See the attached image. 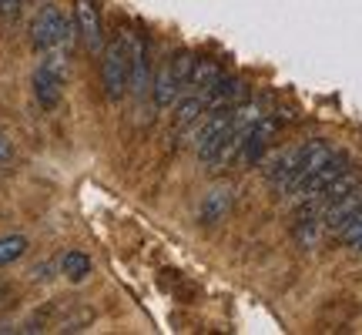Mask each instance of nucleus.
I'll return each mask as SVG.
<instances>
[{
    "label": "nucleus",
    "instance_id": "1",
    "mask_svg": "<svg viewBox=\"0 0 362 335\" xmlns=\"http://www.w3.org/2000/svg\"><path fill=\"white\" fill-rule=\"evenodd\" d=\"M131 30L117 34L111 44H104L101 51V88L107 101H121L128 94L131 81Z\"/></svg>",
    "mask_w": 362,
    "mask_h": 335
},
{
    "label": "nucleus",
    "instance_id": "2",
    "mask_svg": "<svg viewBox=\"0 0 362 335\" xmlns=\"http://www.w3.org/2000/svg\"><path fill=\"white\" fill-rule=\"evenodd\" d=\"M78 37V27L71 17L57 11L54 4H44L30 24V44L37 47L40 54L44 51H71V44Z\"/></svg>",
    "mask_w": 362,
    "mask_h": 335
},
{
    "label": "nucleus",
    "instance_id": "3",
    "mask_svg": "<svg viewBox=\"0 0 362 335\" xmlns=\"http://www.w3.org/2000/svg\"><path fill=\"white\" fill-rule=\"evenodd\" d=\"M192 67H194V54L192 51H175L168 64L151 78V90H148V94H151V101H155L158 111L171 107V104L185 94L188 78H192Z\"/></svg>",
    "mask_w": 362,
    "mask_h": 335
},
{
    "label": "nucleus",
    "instance_id": "4",
    "mask_svg": "<svg viewBox=\"0 0 362 335\" xmlns=\"http://www.w3.org/2000/svg\"><path fill=\"white\" fill-rule=\"evenodd\" d=\"M64 78H67V54L64 51H44V57L34 67V78H30V88H34V101L44 107V111H54L61 98H64Z\"/></svg>",
    "mask_w": 362,
    "mask_h": 335
},
{
    "label": "nucleus",
    "instance_id": "5",
    "mask_svg": "<svg viewBox=\"0 0 362 335\" xmlns=\"http://www.w3.org/2000/svg\"><path fill=\"white\" fill-rule=\"evenodd\" d=\"M346 168H349V155L336 151V155L329 158V161H325V165L319 168V171H315L309 181H302L296 192L288 194V198H292V205L302 208V205H312V201H319V198H322V192L339 178V175H342V171H346Z\"/></svg>",
    "mask_w": 362,
    "mask_h": 335
},
{
    "label": "nucleus",
    "instance_id": "6",
    "mask_svg": "<svg viewBox=\"0 0 362 335\" xmlns=\"http://www.w3.org/2000/svg\"><path fill=\"white\" fill-rule=\"evenodd\" d=\"M275 131H279V121L269 114H262L252 128H248L245 141H242V148H238V158L235 161H242V165H259L262 158H265V151H269L272 138H275Z\"/></svg>",
    "mask_w": 362,
    "mask_h": 335
},
{
    "label": "nucleus",
    "instance_id": "7",
    "mask_svg": "<svg viewBox=\"0 0 362 335\" xmlns=\"http://www.w3.org/2000/svg\"><path fill=\"white\" fill-rule=\"evenodd\" d=\"M74 27H78V37L84 40V47L90 54L104 51V24L94 0H74Z\"/></svg>",
    "mask_w": 362,
    "mask_h": 335
},
{
    "label": "nucleus",
    "instance_id": "8",
    "mask_svg": "<svg viewBox=\"0 0 362 335\" xmlns=\"http://www.w3.org/2000/svg\"><path fill=\"white\" fill-rule=\"evenodd\" d=\"M151 90V47L144 34L131 37V81H128V94L144 98Z\"/></svg>",
    "mask_w": 362,
    "mask_h": 335
},
{
    "label": "nucleus",
    "instance_id": "9",
    "mask_svg": "<svg viewBox=\"0 0 362 335\" xmlns=\"http://www.w3.org/2000/svg\"><path fill=\"white\" fill-rule=\"evenodd\" d=\"M242 101H248V81L235 78V74H221V78L205 90L208 111H215V107H235V104H242Z\"/></svg>",
    "mask_w": 362,
    "mask_h": 335
},
{
    "label": "nucleus",
    "instance_id": "10",
    "mask_svg": "<svg viewBox=\"0 0 362 335\" xmlns=\"http://www.w3.org/2000/svg\"><path fill=\"white\" fill-rule=\"evenodd\" d=\"M359 211H362V184H356L349 194H342L339 201H332V205L322 211V232L336 235L339 228H342L352 215H359Z\"/></svg>",
    "mask_w": 362,
    "mask_h": 335
},
{
    "label": "nucleus",
    "instance_id": "11",
    "mask_svg": "<svg viewBox=\"0 0 362 335\" xmlns=\"http://www.w3.org/2000/svg\"><path fill=\"white\" fill-rule=\"evenodd\" d=\"M235 205V188L232 184H218L202 198V208H198V221L202 225H218V221L228 218V211Z\"/></svg>",
    "mask_w": 362,
    "mask_h": 335
},
{
    "label": "nucleus",
    "instance_id": "12",
    "mask_svg": "<svg viewBox=\"0 0 362 335\" xmlns=\"http://www.w3.org/2000/svg\"><path fill=\"white\" fill-rule=\"evenodd\" d=\"M171 107H175V117H171V121H175V128H178V131H188L194 121H198V117L208 111L205 94H194V90L181 94V98L171 104Z\"/></svg>",
    "mask_w": 362,
    "mask_h": 335
},
{
    "label": "nucleus",
    "instance_id": "13",
    "mask_svg": "<svg viewBox=\"0 0 362 335\" xmlns=\"http://www.w3.org/2000/svg\"><path fill=\"white\" fill-rule=\"evenodd\" d=\"M225 71H221L218 61H211V57H194V67H192V78H188V88L194 90V94H205L215 81L221 78Z\"/></svg>",
    "mask_w": 362,
    "mask_h": 335
},
{
    "label": "nucleus",
    "instance_id": "14",
    "mask_svg": "<svg viewBox=\"0 0 362 335\" xmlns=\"http://www.w3.org/2000/svg\"><path fill=\"white\" fill-rule=\"evenodd\" d=\"M61 271H64L71 282H84L90 275V258L84 255V252H64V258H61Z\"/></svg>",
    "mask_w": 362,
    "mask_h": 335
},
{
    "label": "nucleus",
    "instance_id": "15",
    "mask_svg": "<svg viewBox=\"0 0 362 335\" xmlns=\"http://www.w3.org/2000/svg\"><path fill=\"white\" fill-rule=\"evenodd\" d=\"M27 238L24 235H4L0 238V265H13L17 258H24Z\"/></svg>",
    "mask_w": 362,
    "mask_h": 335
},
{
    "label": "nucleus",
    "instance_id": "16",
    "mask_svg": "<svg viewBox=\"0 0 362 335\" xmlns=\"http://www.w3.org/2000/svg\"><path fill=\"white\" fill-rule=\"evenodd\" d=\"M336 235H339V242H342L346 248H356V252H359L362 248V211L359 215H352V218L346 221Z\"/></svg>",
    "mask_w": 362,
    "mask_h": 335
},
{
    "label": "nucleus",
    "instance_id": "17",
    "mask_svg": "<svg viewBox=\"0 0 362 335\" xmlns=\"http://www.w3.org/2000/svg\"><path fill=\"white\" fill-rule=\"evenodd\" d=\"M21 7H24V0H0V17L13 20V17H21Z\"/></svg>",
    "mask_w": 362,
    "mask_h": 335
},
{
    "label": "nucleus",
    "instance_id": "18",
    "mask_svg": "<svg viewBox=\"0 0 362 335\" xmlns=\"http://www.w3.org/2000/svg\"><path fill=\"white\" fill-rule=\"evenodd\" d=\"M7 158H11V138H7V134L0 131V165H4Z\"/></svg>",
    "mask_w": 362,
    "mask_h": 335
}]
</instances>
